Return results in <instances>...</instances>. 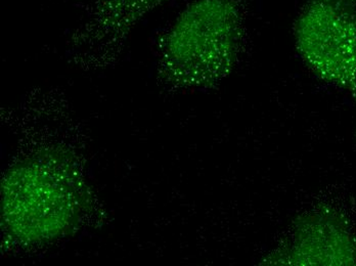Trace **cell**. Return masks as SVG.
I'll return each mask as SVG.
<instances>
[{
	"label": "cell",
	"mask_w": 356,
	"mask_h": 266,
	"mask_svg": "<svg viewBox=\"0 0 356 266\" xmlns=\"http://www.w3.org/2000/svg\"><path fill=\"white\" fill-rule=\"evenodd\" d=\"M253 0H191L162 39L160 76L175 90L222 82L245 51Z\"/></svg>",
	"instance_id": "1"
},
{
	"label": "cell",
	"mask_w": 356,
	"mask_h": 266,
	"mask_svg": "<svg viewBox=\"0 0 356 266\" xmlns=\"http://www.w3.org/2000/svg\"><path fill=\"white\" fill-rule=\"evenodd\" d=\"M293 36L308 70L347 92L356 107V0H306Z\"/></svg>",
	"instance_id": "2"
},
{
	"label": "cell",
	"mask_w": 356,
	"mask_h": 266,
	"mask_svg": "<svg viewBox=\"0 0 356 266\" xmlns=\"http://www.w3.org/2000/svg\"><path fill=\"white\" fill-rule=\"evenodd\" d=\"M275 265H356V235L335 209L314 210L299 217Z\"/></svg>",
	"instance_id": "3"
},
{
	"label": "cell",
	"mask_w": 356,
	"mask_h": 266,
	"mask_svg": "<svg viewBox=\"0 0 356 266\" xmlns=\"http://www.w3.org/2000/svg\"><path fill=\"white\" fill-rule=\"evenodd\" d=\"M169 0H91L74 34L79 57L86 62H107L118 53L130 32L145 17Z\"/></svg>",
	"instance_id": "4"
}]
</instances>
